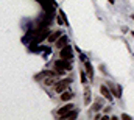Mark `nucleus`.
I'll return each instance as SVG.
<instances>
[{"instance_id":"1","label":"nucleus","mask_w":134,"mask_h":120,"mask_svg":"<svg viewBox=\"0 0 134 120\" xmlns=\"http://www.w3.org/2000/svg\"><path fill=\"white\" fill-rule=\"evenodd\" d=\"M55 69H56L58 73H64V72H67V70L72 69V64H70V61L63 59V58H61V59L55 61Z\"/></svg>"},{"instance_id":"2","label":"nucleus","mask_w":134,"mask_h":120,"mask_svg":"<svg viewBox=\"0 0 134 120\" xmlns=\"http://www.w3.org/2000/svg\"><path fill=\"white\" fill-rule=\"evenodd\" d=\"M59 56L63 58V59H67V61H72L73 58V50H72V45H64L63 48H61V52H59Z\"/></svg>"},{"instance_id":"3","label":"nucleus","mask_w":134,"mask_h":120,"mask_svg":"<svg viewBox=\"0 0 134 120\" xmlns=\"http://www.w3.org/2000/svg\"><path fill=\"white\" fill-rule=\"evenodd\" d=\"M69 84H70V80L66 78V80H61V81H58L56 84H55V92H58V94H61V92H64V90L69 88Z\"/></svg>"},{"instance_id":"4","label":"nucleus","mask_w":134,"mask_h":120,"mask_svg":"<svg viewBox=\"0 0 134 120\" xmlns=\"http://www.w3.org/2000/svg\"><path fill=\"white\" fill-rule=\"evenodd\" d=\"M100 92H101V95H103L106 100L112 101V97H114V95H112V92L109 90V88H106L104 84H101V86H100Z\"/></svg>"},{"instance_id":"5","label":"nucleus","mask_w":134,"mask_h":120,"mask_svg":"<svg viewBox=\"0 0 134 120\" xmlns=\"http://www.w3.org/2000/svg\"><path fill=\"white\" fill-rule=\"evenodd\" d=\"M67 44H69V37H67L66 34H61V37H59V39L55 42V47L61 50V48H63L64 45H67Z\"/></svg>"},{"instance_id":"6","label":"nucleus","mask_w":134,"mask_h":120,"mask_svg":"<svg viewBox=\"0 0 134 120\" xmlns=\"http://www.w3.org/2000/svg\"><path fill=\"white\" fill-rule=\"evenodd\" d=\"M75 106L72 105V103H67V105H64V106H61L59 109H58V117H61V116H64V114H67L69 111H72Z\"/></svg>"},{"instance_id":"7","label":"nucleus","mask_w":134,"mask_h":120,"mask_svg":"<svg viewBox=\"0 0 134 120\" xmlns=\"http://www.w3.org/2000/svg\"><path fill=\"white\" fill-rule=\"evenodd\" d=\"M61 34H63V31L58 30V31H55V33H50L47 39H48V42H52V44H53V42H56V41L61 37Z\"/></svg>"},{"instance_id":"8","label":"nucleus","mask_w":134,"mask_h":120,"mask_svg":"<svg viewBox=\"0 0 134 120\" xmlns=\"http://www.w3.org/2000/svg\"><path fill=\"white\" fill-rule=\"evenodd\" d=\"M84 67H86V73H87V75H89V78L92 80V78H94V69H92V64L86 59V61H84Z\"/></svg>"},{"instance_id":"9","label":"nucleus","mask_w":134,"mask_h":120,"mask_svg":"<svg viewBox=\"0 0 134 120\" xmlns=\"http://www.w3.org/2000/svg\"><path fill=\"white\" fill-rule=\"evenodd\" d=\"M48 34H50V31H48V30L39 31V34H37V37H36V41H34V42H41V41H44L45 37H48Z\"/></svg>"},{"instance_id":"10","label":"nucleus","mask_w":134,"mask_h":120,"mask_svg":"<svg viewBox=\"0 0 134 120\" xmlns=\"http://www.w3.org/2000/svg\"><path fill=\"white\" fill-rule=\"evenodd\" d=\"M109 88H111V92H112L114 97H117V98L122 97V89H120V88H117V86H114V84H109Z\"/></svg>"},{"instance_id":"11","label":"nucleus","mask_w":134,"mask_h":120,"mask_svg":"<svg viewBox=\"0 0 134 120\" xmlns=\"http://www.w3.org/2000/svg\"><path fill=\"white\" fill-rule=\"evenodd\" d=\"M59 119H61V120H67V119H76V111H73V109H72V111H69L67 114H64V116H61Z\"/></svg>"},{"instance_id":"12","label":"nucleus","mask_w":134,"mask_h":120,"mask_svg":"<svg viewBox=\"0 0 134 120\" xmlns=\"http://www.w3.org/2000/svg\"><path fill=\"white\" fill-rule=\"evenodd\" d=\"M72 98H73V94H72V92H67V90L61 92V100H63V101H69V100H72Z\"/></svg>"},{"instance_id":"13","label":"nucleus","mask_w":134,"mask_h":120,"mask_svg":"<svg viewBox=\"0 0 134 120\" xmlns=\"http://www.w3.org/2000/svg\"><path fill=\"white\" fill-rule=\"evenodd\" d=\"M91 103V89L86 88L84 89V105H89Z\"/></svg>"},{"instance_id":"14","label":"nucleus","mask_w":134,"mask_h":120,"mask_svg":"<svg viewBox=\"0 0 134 120\" xmlns=\"http://www.w3.org/2000/svg\"><path fill=\"white\" fill-rule=\"evenodd\" d=\"M80 77H81V83H83V84H87V77H86V70H81V72H80Z\"/></svg>"},{"instance_id":"15","label":"nucleus","mask_w":134,"mask_h":120,"mask_svg":"<svg viewBox=\"0 0 134 120\" xmlns=\"http://www.w3.org/2000/svg\"><path fill=\"white\" fill-rule=\"evenodd\" d=\"M56 22H58V24H59V25H63V24H66V22H64V19H63V16H61V14H59V16H58V17H56Z\"/></svg>"},{"instance_id":"16","label":"nucleus","mask_w":134,"mask_h":120,"mask_svg":"<svg viewBox=\"0 0 134 120\" xmlns=\"http://www.w3.org/2000/svg\"><path fill=\"white\" fill-rule=\"evenodd\" d=\"M100 108H101V105H100V103H94V106H92V109H94V111H98Z\"/></svg>"},{"instance_id":"17","label":"nucleus","mask_w":134,"mask_h":120,"mask_svg":"<svg viewBox=\"0 0 134 120\" xmlns=\"http://www.w3.org/2000/svg\"><path fill=\"white\" fill-rule=\"evenodd\" d=\"M122 119L123 120H131V117H130L128 114H122Z\"/></svg>"},{"instance_id":"18","label":"nucleus","mask_w":134,"mask_h":120,"mask_svg":"<svg viewBox=\"0 0 134 120\" xmlns=\"http://www.w3.org/2000/svg\"><path fill=\"white\" fill-rule=\"evenodd\" d=\"M133 36H134V31H133Z\"/></svg>"}]
</instances>
